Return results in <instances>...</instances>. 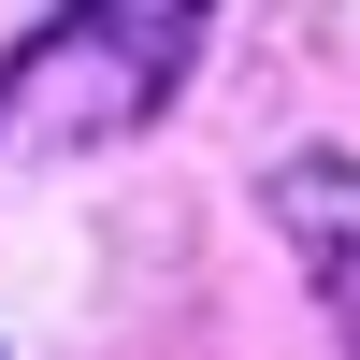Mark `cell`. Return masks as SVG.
I'll return each mask as SVG.
<instances>
[{"mask_svg": "<svg viewBox=\"0 0 360 360\" xmlns=\"http://www.w3.org/2000/svg\"><path fill=\"white\" fill-rule=\"evenodd\" d=\"M274 231H288V259H303V288H317V317L346 332L360 360V159H332V144H303V159H274Z\"/></svg>", "mask_w": 360, "mask_h": 360, "instance_id": "cell-2", "label": "cell"}, {"mask_svg": "<svg viewBox=\"0 0 360 360\" xmlns=\"http://www.w3.org/2000/svg\"><path fill=\"white\" fill-rule=\"evenodd\" d=\"M217 0H58L15 58H0V173L72 159V144H115L188 86Z\"/></svg>", "mask_w": 360, "mask_h": 360, "instance_id": "cell-1", "label": "cell"}]
</instances>
